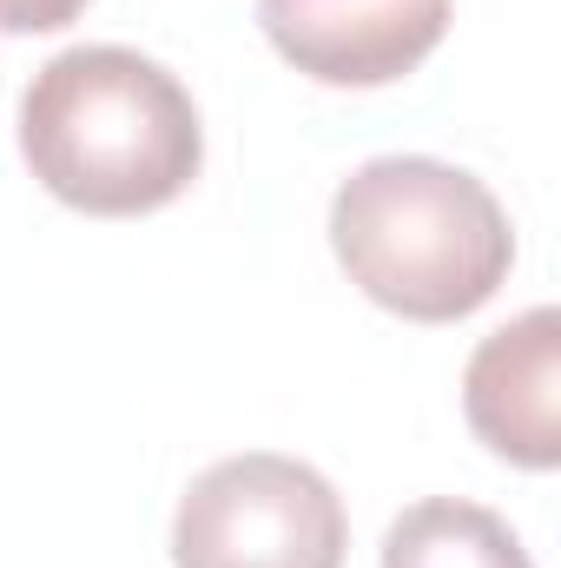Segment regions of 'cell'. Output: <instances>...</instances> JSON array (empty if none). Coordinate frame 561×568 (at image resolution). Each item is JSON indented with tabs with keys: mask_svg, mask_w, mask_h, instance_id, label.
<instances>
[{
	"mask_svg": "<svg viewBox=\"0 0 561 568\" xmlns=\"http://www.w3.org/2000/svg\"><path fill=\"white\" fill-rule=\"evenodd\" d=\"M20 159L60 205L140 219L198 179L205 126L159 60L133 47H73L47 60L20 100Z\"/></svg>",
	"mask_w": 561,
	"mask_h": 568,
	"instance_id": "6da1fadb",
	"label": "cell"
},
{
	"mask_svg": "<svg viewBox=\"0 0 561 568\" xmlns=\"http://www.w3.org/2000/svg\"><path fill=\"white\" fill-rule=\"evenodd\" d=\"M330 252L370 304L410 324H456L502 291L516 232L476 172L397 152L337 185Z\"/></svg>",
	"mask_w": 561,
	"mask_h": 568,
	"instance_id": "7a4b0ae2",
	"label": "cell"
},
{
	"mask_svg": "<svg viewBox=\"0 0 561 568\" xmlns=\"http://www.w3.org/2000/svg\"><path fill=\"white\" fill-rule=\"evenodd\" d=\"M337 489L278 449L212 463L172 516V568H344Z\"/></svg>",
	"mask_w": 561,
	"mask_h": 568,
	"instance_id": "3957f363",
	"label": "cell"
},
{
	"mask_svg": "<svg viewBox=\"0 0 561 568\" xmlns=\"http://www.w3.org/2000/svg\"><path fill=\"white\" fill-rule=\"evenodd\" d=\"M456 0H258V27L317 87H390L442 47Z\"/></svg>",
	"mask_w": 561,
	"mask_h": 568,
	"instance_id": "277c9868",
	"label": "cell"
},
{
	"mask_svg": "<svg viewBox=\"0 0 561 568\" xmlns=\"http://www.w3.org/2000/svg\"><path fill=\"white\" fill-rule=\"evenodd\" d=\"M561 317L549 304L522 311L496 337L476 344L462 371V410L469 429L516 469H555L561 463Z\"/></svg>",
	"mask_w": 561,
	"mask_h": 568,
	"instance_id": "5b68a950",
	"label": "cell"
},
{
	"mask_svg": "<svg viewBox=\"0 0 561 568\" xmlns=\"http://www.w3.org/2000/svg\"><path fill=\"white\" fill-rule=\"evenodd\" d=\"M384 568H536V562L496 509L462 503V496H422L390 523Z\"/></svg>",
	"mask_w": 561,
	"mask_h": 568,
	"instance_id": "8992f818",
	"label": "cell"
},
{
	"mask_svg": "<svg viewBox=\"0 0 561 568\" xmlns=\"http://www.w3.org/2000/svg\"><path fill=\"white\" fill-rule=\"evenodd\" d=\"M86 13V0H0V33H60Z\"/></svg>",
	"mask_w": 561,
	"mask_h": 568,
	"instance_id": "52a82bcc",
	"label": "cell"
}]
</instances>
